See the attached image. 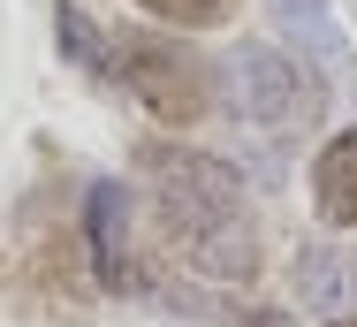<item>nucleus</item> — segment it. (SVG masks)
<instances>
[{
	"label": "nucleus",
	"mask_w": 357,
	"mask_h": 327,
	"mask_svg": "<svg viewBox=\"0 0 357 327\" xmlns=\"http://www.w3.org/2000/svg\"><path fill=\"white\" fill-rule=\"evenodd\" d=\"M228 107H236V122H251L259 137H304L319 122L327 92H319L312 61H296V54L266 46V38H243L228 54Z\"/></svg>",
	"instance_id": "2"
},
{
	"label": "nucleus",
	"mask_w": 357,
	"mask_h": 327,
	"mask_svg": "<svg viewBox=\"0 0 357 327\" xmlns=\"http://www.w3.org/2000/svg\"><path fill=\"white\" fill-rule=\"evenodd\" d=\"M107 84H122L144 115H160V122H175V130H190V122L213 107L206 61H198L190 46H175V38H144V31L107 46Z\"/></svg>",
	"instance_id": "3"
},
{
	"label": "nucleus",
	"mask_w": 357,
	"mask_h": 327,
	"mask_svg": "<svg viewBox=\"0 0 357 327\" xmlns=\"http://www.w3.org/2000/svg\"><path fill=\"white\" fill-rule=\"evenodd\" d=\"M243 327H296V320H289V312H251Z\"/></svg>",
	"instance_id": "9"
},
{
	"label": "nucleus",
	"mask_w": 357,
	"mask_h": 327,
	"mask_svg": "<svg viewBox=\"0 0 357 327\" xmlns=\"http://www.w3.org/2000/svg\"><path fill=\"white\" fill-rule=\"evenodd\" d=\"M312 213L327 228H357V122L319 145V160H312Z\"/></svg>",
	"instance_id": "6"
},
{
	"label": "nucleus",
	"mask_w": 357,
	"mask_h": 327,
	"mask_svg": "<svg viewBox=\"0 0 357 327\" xmlns=\"http://www.w3.org/2000/svg\"><path fill=\"white\" fill-rule=\"evenodd\" d=\"M84 236H91V274L99 289H137V252H130V191L99 175L84 191Z\"/></svg>",
	"instance_id": "4"
},
{
	"label": "nucleus",
	"mask_w": 357,
	"mask_h": 327,
	"mask_svg": "<svg viewBox=\"0 0 357 327\" xmlns=\"http://www.w3.org/2000/svg\"><path fill=\"white\" fill-rule=\"evenodd\" d=\"M137 183L167 228V244L198 266L206 282H251L259 274V228H251V198L236 183V168L213 152L167 145L152 137L137 145Z\"/></svg>",
	"instance_id": "1"
},
{
	"label": "nucleus",
	"mask_w": 357,
	"mask_h": 327,
	"mask_svg": "<svg viewBox=\"0 0 357 327\" xmlns=\"http://www.w3.org/2000/svg\"><path fill=\"white\" fill-rule=\"evenodd\" d=\"M152 23H167V31H213L236 15V0H137Z\"/></svg>",
	"instance_id": "8"
},
{
	"label": "nucleus",
	"mask_w": 357,
	"mask_h": 327,
	"mask_svg": "<svg viewBox=\"0 0 357 327\" xmlns=\"http://www.w3.org/2000/svg\"><path fill=\"white\" fill-rule=\"evenodd\" d=\"M266 15H274V31L296 46V61H312L327 84H350L357 54H350V38H342L335 0H266Z\"/></svg>",
	"instance_id": "5"
},
{
	"label": "nucleus",
	"mask_w": 357,
	"mask_h": 327,
	"mask_svg": "<svg viewBox=\"0 0 357 327\" xmlns=\"http://www.w3.org/2000/svg\"><path fill=\"white\" fill-rule=\"evenodd\" d=\"M54 23H61V54H69V61H84L91 76H107V46H114V38H99V23H91L76 0H61V8H54Z\"/></svg>",
	"instance_id": "7"
}]
</instances>
